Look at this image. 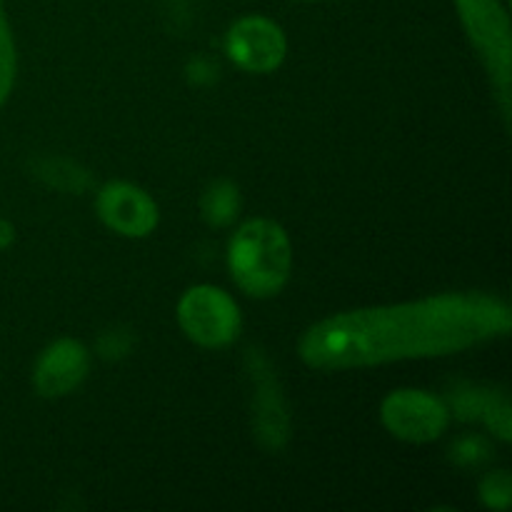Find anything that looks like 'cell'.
<instances>
[{
    "label": "cell",
    "instance_id": "10",
    "mask_svg": "<svg viewBox=\"0 0 512 512\" xmlns=\"http://www.w3.org/2000/svg\"><path fill=\"white\" fill-rule=\"evenodd\" d=\"M455 410L460 418H480L495 430L503 440H510V405L508 400L493 393H468L458 395L455 400Z\"/></svg>",
    "mask_w": 512,
    "mask_h": 512
},
{
    "label": "cell",
    "instance_id": "13",
    "mask_svg": "<svg viewBox=\"0 0 512 512\" xmlns=\"http://www.w3.org/2000/svg\"><path fill=\"white\" fill-rule=\"evenodd\" d=\"M480 498H483V503L493 510L508 508L512 500L510 473H505V470H495V473H490L488 478L483 480V485H480Z\"/></svg>",
    "mask_w": 512,
    "mask_h": 512
},
{
    "label": "cell",
    "instance_id": "4",
    "mask_svg": "<svg viewBox=\"0 0 512 512\" xmlns=\"http://www.w3.org/2000/svg\"><path fill=\"white\" fill-rule=\"evenodd\" d=\"M470 40L483 55L500 90L505 115L510 110V23L500 0H455Z\"/></svg>",
    "mask_w": 512,
    "mask_h": 512
},
{
    "label": "cell",
    "instance_id": "11",
    "mask_svg": "<svg viewBox=\"0 0 512 512\" xmlns=\"http://www.w3.org/2000/svg\"><path fill=\"white\" fill-rule=\"evenodd\" d=\"M200 213H203L205 223L215 225V228H225L233 223L240 213V193L233 183L228 180H218L210 185L200 200Z\"/></svg>",
    "mask_w": 512,
    "mask_h": 512
},
{
    "label": "cell",
    "instance_id": "6",
    "mask_svg": "<svg viewBox=\"0 0 512 512\" xmlns=\"http://www.w3.org/2000/svg\"><path fill=\"white\" fill-rule=\"evenodd\" d=\"M285 35L278 23L263 15L240 18L225 38V53L248 73H273L285 60Z\"/></svg>",
    "mask_w": 512,
    "mask_h": 512
},
{
    "label": "cell",
    "instance_id": "1",
    "mask_svg": "<svg viewBox=\"0 0 512 512\" xmlns=\"http://www.w3.org/2000/svg\"><path fill=\"white\" fill-rule=\"evenodd\" d=\"M510 328V308L493 295H435L320 320L300 340V358L315 370L368 368L460 353Z\"/></svg>",
    "mask_w": 512,
    "mask_h": 512
},
{
    "label": "cell",
    "instance_id": "5",
    "mask_svg": "<svg viewBox=\"0 0 512 512\" xmlns=\"http://www.w3.org/2000/svg\"><path fill=\"white\" fill-rule=\"evenodd\" d=\"M380 418L405 443H433L448 430L450 408L425 390H395L383 400Z\"/></svg>",
    "mask_w": 512,
    "mask_h": 512
},
{
    "label": "cell",
    "instance_id": "14",
    "mask_svg": "<svg viewBox=\"0 0 512 512\" xmlns=\"http://www.w3.org/2000/svg\"><path fill=\"white\" fill-rule=\"evenodd\" d=\"M13 240H15V228L8 223V220L0 218V250L8 248V245L13 243Z\"/></svg>",
    "mask_w": 512,
    "mask_h": 512
},
{
    "label": "cell",
    "instance_id": "2",
    "mask_svg": "<svg viewBox=\"0 0 512 512\" xmlns=\"http://www.w3.org/2000/svg\"><path fill=\"white\" fill-rule=\"evenodd\" d=\"M228 268L245 295L273 298L293 273V245L288 233L275 220H248L230 240Z\"/></svg>",
    "mask_w": 512,
    "mask_h": 512
},
{
    "label": "cell",
    "instance_id": "7",
    "mask_svg": "<svg viewBox=\"0 0 512 512\" xmlns=\"http://www.w3.org/2000/svg\"><path fill=\"white\" fill-rule=\"evenodd\" d=\"M100 220L125 238H145L158 225V205L133 183H108L95 200Z\"/></svg>",
    "mask_w": 512,
    "mask_h": 512
},
{
    "label": "cell",
    "instance_id": "3",
    "mask_svg": "<svg viewBox=\"0 0 512 512\" xmlns=\"http://www.w3.org/2000/svg\"><path fill=\"white\" fill-rule=\"evenodd\" d=\"M178 323L193 343L203 348H225L243 330L240 308L225 290L195 285L180 298Z\"/></svg>",
    "mask_w": 512,
    "mask_h": 512
},
{
    "label": "cell",
    "instance_id": "12",
    "mask_svg": "<svg viewBox=\"0 0 512 512\" xmlns=\"http://www.w3.org/2000/svg\"><path fill=\"white\" fill-rule=\"evenodd\" d=\"M15 43L13 35H10L8 20H5V10H3V0H0V105L8 100L10 90H13L15 83Z\"/></svg>",
    "mask_w": 512,
    "mask_h": 512
},
{
    "label": "cell",
    "instance_id": "15",
    "mask_svg": "<svg viewBox=\"0 0 512 512\" xmlns=\"http://www.w3.org/2000/svg\"><path fill=\"white\" fill-rule=\"evenodd\" d=\"M303 3H315V0H303Z\"/></svg>",
    "mask_w": 512,
    "mask_h": 512
},
{
    "label": "cell",
    "instance_id": "9",
    "mask_svg": "<svg viewBox=\"0 0 512 512\" xmlns=\"http://www.w3.org/2000/svg\"><path fill=\"white\" fill-rule=\"evenodd\" d=\"M255 378V430L258 440L268 450L283 448L288 440V413L280 395L275 375L263 355H250Z\"/></svg>",
    "mask_w": 512,
    "mask_h": 512
},
{
    "label": "cell",
    "instance_id": "8",
    "mask_svg": "<svg viewBox=\"0 0 512 512\" xmlns=\"http://www.w3.org/2000/svg\"><path fill=\"white\" fill-rule=\"evenodd\" d=\"M90 368V353L83 343L63 338L48 345L33 370V383L43 398H63L85 380Z\"/></svg>",
    "mask_w": 512,
    "mask_h": 512
}]
</instances>
